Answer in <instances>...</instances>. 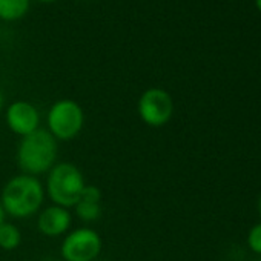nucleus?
<instances>
[{"label":"nucleus","instance_id":"1","mask_svg":"<svg viewBox=\"0 0 261 261\" xmlns=\"http://www.w3.org/2000/svg\"><path fill=\"white\" fill-rule=\"evenodd\" d=\"M46 200L45 185L39 177L28 174L13 175L0 191V204L7 217L27 220L36 217Z\"/></svg>","mask_w":261,"mask_h":261},{"label":"nucleus","instance_id":"2","mask_svg":"<svg viewBox=\"0 0 261 261\" xmlns=\"http://www.w3.org/2000/svg\"><path fill=\"white\" fill-rule=\"evenodd\" d=\"M59 142L45 127H39L33 134L22 137L16 149V162L22 174L33 177L46 175L57 163Z\"/></svg>","mask_w":261,"mask_h":261},{"label":"nucleus","instance_id":"3","mask_svg":"<svg viewBox=\"0 0 261 261\" xmlns=\"http://www.w3.org/2000/svg\"><path fill=\"white\" fill-rule=\"evenodd\" d=\"M45 194L51 204L72 209L88 185L82 169L71 162H57L46 174Z\"/></svg>","mask_w":261,"mask_h":261},{"label":"nucleus","instance_id":"4","mask_svg":"<svg viewBox=\"0 0 261 261\" xmlns=\"http://www.w3.org/2000/svg\"><path fill=\"white\" fill-rule=\"evenodd\" d=\"M46 130L57 142L75 140L85 127V111L72 98L56 100L46 111Z\"/></svg>","mask_w":261,"mask_h":261},{"label":"nucleus","instance_id":"5","mask_svg":"<svg viewBox=\"0 0 261 261\" xmlns=\"http://www.w3.org/2000/svg\"><path fill=\"white\" fill-rule=\"evenodd\" d=\"M103 249L101 235L91 226L71 229L60 243L62 261H97Z\"/></svg>","mask_w":261,"mask_h":261},{"label":"nucleus","instance_id":"6","mask_svg":"<svg viewBox=\"0 0 261 261\" xmlns=\"http://www.w3.org/2000/svg\"><path fill=\"white\" fill-rule=\"evenodd\" d=\"M174 112L175 103L172 95L160 86L145 89L137 100V114L149 127L166 126L172 120Z\"/></svg>","mask_w":261,"mask_h":261},{"label":"nucleus","instance_id":"7","mask_svg":"<svg viewBox=\"0 0 261 261\" xmlns=\"http://www.w3.org/2000/svg\"><path fill=\"white\" fill-rule=\"evenodd\" d=\"M42 121L40 111L28 100H14L5 109L7 127L17 137H27L37 130Z\"/></svg>","mask_w":261,"mask_h":261},{"label":"nucleus","instance_id":"8","mask_svg":"<svg viewBox=\"0 0 261 261\" xmlns=\"http://www.w3.org/2000/svg\"><path fill=\"white\" fill-rule=\"evenodd\" d=\"M36 217H37L36 221L37 230L46 238L65 237L72 229L74 214L71 212V209L57 204H49L42 207Z\"/></svg>","mask_w":261,"mask_h":261},{"label":"nucleus","instance_id":"9","mask_svg":"<svg viewBox=\"0 0 261 261\" xmlns=\"http://www.w3.org/2000/svg\"><path fill=\"white\" fill-rule=\"evenodd\" d=\"M74 215L85 223V226H89L100 220L103 211H101V191L95 185H86L80 200L72 207Z\"/></svg>","mask_w":261,"mask_h":261},{"label":"nucleus","instance_id":"10","mask_svg":"<svg viewBox=\"0 0 261 261\" xmlns=\"http://www.w3.org/2000/svg\"><path fill=\"white\" fill-rule=\"evenodd\" d=\"M31 8V0H0V20L17 22L23 19Z\"/></svg>","mask_w":261,"mask_h":261},{"label":"nucleus","instance_id":"11","mask_svg":"<svg viewBox=\"0 0 261 261\" xmlns=\"http://www.w3.org/2000/svg\"><path fill=\"white\" fill-rule=\"evenodd\" d=\"M22 230L17 224L11 221H5L0 226V249L5 252H13L20 247L22 244Z\"/></svg>","mask_w":261,"mask_h":261},{"label":"nucleus","instance_id":"12","mask_svg":"<svg viewBox=\"0 0 261 261\" xmlns=\"http://www.w3.org/2000/svg\"><path fill=\"white\" fill-rule=\"evenodd\" d=\"M246 244H247L250 252L261 256V221L253 224L249 229L247 237H246Z\"/></svg>","mask_w":261,"mask_h":261},{"label":"nucleus","instance_id":"13","mask_svg":"<svg viewBox=\"0 0 261 261\" xmlns=\"http://www.w3.org/2000/svg\"><path fill=\"white\" fill-rule=\"evenodd\" d=\"M5 221H7V214H5V211H4L2 204H0V226H2Z\"/></svg>","mask_w":261,"mask_h":261},{"label":"nucleus","instance_id":"14","mask_svg":"<svg viewBox=\"0 0 261 261\" xmlns=\"http://www.w3.org/2000/svg\"><path fill=\"white\" fill-rule=\"evenodd\" d=\"M4 108H5V95H4L2 89H0V114H2Z\"/></svg>","mask_w":261,"mask_h":261},{"label":"nucleus","instance_id":"15","mask_svg":"<svg viewBox=\"0 0 261 261\" xmlns=\"http://www.w3.org/2000/svg\"><path fill=\"white\" fill-rule=\"evenodd\" d=\"M36 2H40V4H54L57 0H36Z\"/></svg>","mask_w":261,"mask_h":261},{"label":"nucleus","instance_id":"16","mask_svg":"<svg viewBox=\"0 0 261 261\" xmlns=\"http://www.w3.org/2000/svg\"><path fill=\"white\" fill-rule=\"evenodd\" d=\"M43 261H62L60 258H54V256H46Z\"/></svg>","mask_w":261,"mask_h":261},{"label":"nucleus","instance_id":"17","mask_svg":"<svg viewBox=\"0 0 261 261\" xmlns=\"http://www.w3.org/2000/svg\"><path fill=\"white\" fill-rule=\"evenodd\" d=\"M255 7H256V10L261 13V0H255Z\"/></svg>","mask_w":261,"mask_h":261},{"label":"nucleus","instance_id":"18","mask_svg":"<svg viewBox=\"0 0 261 261\" xmlns=\"http://www.w3.org/2000/svg\"><path fill=\"white\" fill-rule=\"evenodd\" d=\"M258 212H259V217H261V195L258 198Z\"/></svg>","mask_w":261,"mask_h":261},{"label":"nucleus","instance_id":"19","mask_svg":"<svg viewBox=\"0 0 261 261\" xmlns=\"http://www.w3.org/2000/svg\"><path fill=\"white\" fill-rule=\"evenodd\" d=\"M255 261H261V256H258V258H256Z\"/></svg>","mask_w":261,"mask_h":261},{"label":"nucleus","instance_id":"20","mask_svg":"<svg viewBox=\"0 0 261 261\" xmlns=\"http://www.w3.org/2000/svg\"><path fill=\"white\" fill-rule=\"evenodd\" d=\"M97 261H98V259H97Z\"/></svg>","mask_w":261,"mask_h":261}]
</instances>
